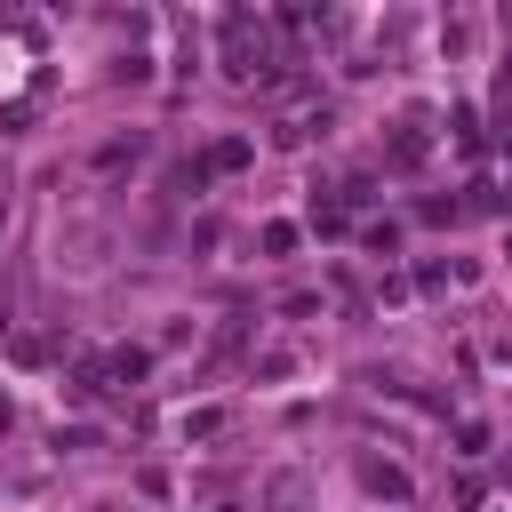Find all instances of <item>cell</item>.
I'll list each match as a JSON object with an SVG mask.
<instances>
[{
	"label": "cell",
	"mask_w": 512,
	"mask_h": 512,
	"mask_svg": "<svg viewBox=\"0 0 512 512\" xmlns=\"http://www.w3.org/2000/svg\"><path fill=\"white\" fill-rule=\"evenodd\" d=\"M224 64H232L240 80H256V72H272V40H264L248 16H232V24H224Z\"/></svg>",
	"instance_id": "cell-1"
}]
</instances>
